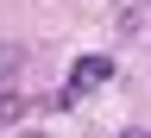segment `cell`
<instances>
[{"label":"cell","instance_id":"cell-4","mask_svg":"<svg viewBox=\"0 0 151 138\" xmlns=\"http://www.w3.org/2000/svg\"><path fill=\"white\" fill-rule=\"evenodd\" d=\"M120 138H151V132H139V126H132V132H120Z\"/></svg>","mask_w":151,"mask_h":138},{"label":"cell","instance_id":"cell-1","mask_svg":"<svg viewBox=\"0 0 151 138\" xmlns=\"http://www.w3.org/2000/svg\"><path fill=\"white\" fill-rule=\"evenodd\" d=\"M101 82H113V56H107V50H88V56H76L69 82H63V94H57V107H76L88 88H101Z\"/></svg>","mask_w":151,"mask_h":138},{"label":"cell","instance_id":"cell-5","mask_svg":"<svg viewBox=\"0 0 151 138\" xmlns=\"http://www.w3.org/2000/svg\"><path fill=\"white\" fill-rule=\"evenodd\" d=\"M25 138H38V132H25Z\"/></svg>","mask_w":151,"mask_h":138},{"label":"cell","instance_id":"cell-2","mask_svg":"<svg viewBox=\"0 0 151 138\" xmlns=\"http://www.w3.org/2000/svg\"><path fill=\"white\" fill-rule=\"evenodd\" d=\"M13 119H25V101H19V94H6V88H0V126H13Z\"/></svg>","mask_w":151,"mask_h":138},{"label":"cell","instance_id":"cell-3","mask_svg":"<svg viewBox=\"0 0 151 138\" xmlns=\"http://www.w3.org/2000/svg\"><path fill=\"white\" fill-rule=\"evenodd\" d=\"M13 69H19V50H13V44H0V75H13Z\"/></svg>","mask_w":151,"mask_h":138}]
</instances>
